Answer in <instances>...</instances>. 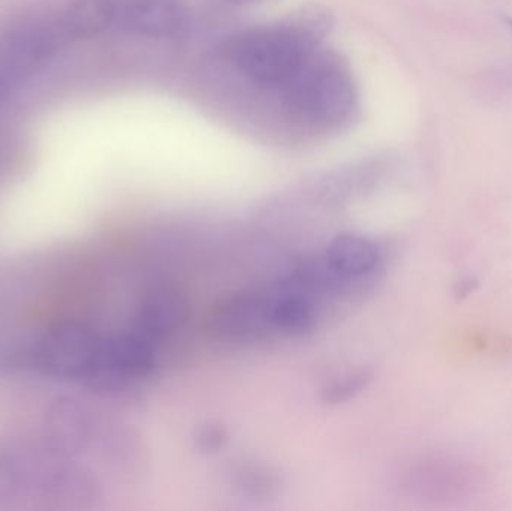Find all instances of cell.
<instances>
[{"label":"cell","instance_id":"11","mask_svg":"<svg viewBox=\"0 0 512 511\" xmlns=\"http://www.w3.org/2000/svg\"><path fill=\"white\" fill-rule=\"evenodd\" d=\"M119 21V0H74L66 8L62 29L72 38H96Z\"/></svg>","mask_w":512,"mask_h":511},{"label":"cell","instance_id":"3","mask_svg":"<svg viewBox=\"0 0 512 511\" xmlns=\"http://www.w3.org/2000/svg\"><path fill=\"white\" fill-rule=\"evenodd\" d=\"M312 48L288 27L256 29L234 36L227 45L233 65L252 81L285 87L310 57Z\"/></svg>","mask_w":512,"mask_h":511},{"label":"cell","instance_id":"2","mask_svg":"<svg viewBox=\"0 0 512 511\" xmlns=\"http://www.w3.org/2000/svg\"><path fill=\"white\" fill-rule=\"evenodd\" d=\"M286 101L306 122L339 128L352 119L358 105L357 87L345 65L327 57H313L286 84Z\"/></svg>","mask_w":512,"mask_h":511},{"label":"cell","instance_id":"6","mask_svg":"<svg viewBox=\"0 0 512 511\" xmlns=\"http://www.w3.org/2000/svg\"><path fill=\"white\" fill-rule=\"evenodd\" d=\"M207 327L219 341H258L274 330L270 297L252 293L228 297L210 312Z\"/></svg>","mask_w":512,"mask_h":511},{"label":"cell","instance_id":"1","mask_svg":"<svg viewBox=\"0 0 512 511\" xmlns=\"http://www.w3.org/2000/svg\"><path fill=\"white\" fill-rule=\"evenodd\" d=\"M99 498L95 471L38 428L0 432V510H81Z\"/></svg>","mask_w":512,"mask_h":511},{"label":"cell","instance_id":"10","mask_svg":"<svg viewBox=\"0 0 512 511\" xmlns=\"http://www.w3.org/2000/svg\"><path fill=\"white\" fill-rule=\"evenodd\" d=\"M268 297L271 323L277 332L288 336H303L315 326L316 311L309 294L283 282Z\"/></svg>","mask_w":512,"mask_h":511},{"label":"cell","instance_id":"13","mask_svg":"<svg viewBox=\"0 0 512 511\" xmlns=\"http://www.w3.org/2000/svg\"><path fill=\"white\" fill-rule=\"evenodd\" d=\"M236 476L239 488L254 498L268 497L276 489V479L265 468L243 467Z\"/></svg>","mask_w":512,"mask_h":511},{"label":"cell","instance_id":"15","mask_svg":"<svg viewBox=\"0 0 512 511\" xmlns=\"http://www.w3.org/2000/svg\"><path fill=\"white\" fill-rule=\"evenodd\" d=\"M227 438V431L221 425L210 422L197 429L195 443L201 452L216 453L224 449Z\"/></svg>","mask_w":512,"mask_h":511},{"label":"cell","instance_id":"17","mask_svg":"<svg viewBox=\"0 0 512 511\" xmlns=\"http://www.w3.org/2000/svg\"><path fill=\"white\" fill-rule=\"evenodd\" d=\"M222 5L233 6V8H246V6H255L264 3L265 0H216Z\"/></svg>","mask_w":512,"mask_h":511},{"label":"cell","instance_id":"4","mask_svg":"<svg viewBox=\"0 0 512 511\" xmlns=\"http://www.w3.org/2000/svg\"><path fill=\"white\" fill-rule=\"evenodd\" d=\"M62 26L24 21L0 38V81L17 89L51 59L62 42Z\"/></svg>","mask_w":512,"mask_h":511},{"label":"cell","instance_id":"16","mask_svg":"<svg viewBox=\"0 0 512 511\" xmlns=\"http://www.w3.org/2000/svg\"><path fill=\"white\" fill-rule=\"evenodd\" d=\"M478 287V282L472 278L463 279V281L457 282L456 294L459 297H466Z\"/></svg>","mask_w":512,"mask_h":511},{"label":"cell","instance_id":"14","mask_svg":"<svg viewBox=\"0 0 512 511\" xmlns=\"http://www.w3.org/2000/svg\"><path fill=\"white\" fill-rule=\"evenodd\" d=\"M370 381V374L367 371L354 372L331 383L322 392V399L330 404H340L348 401L352 396L360 393Z\"/></svg>","mask_w":512,"mask_h":511},{"label":"cell","instance_id":"9","mask_svg":"<svg viewBox=\"0 0 512 511\" xmlns=\"http://www.w3.org/2000/svg\"><path fill=\"white\" fill-rule=\"evenodd\" d=\"M325 263L343 282L364 278L381 260L379 248L361 234H337L325 249Z\"/></svg>","mask_w":512,"mask_h":511},{"label":"cell","instance_id":"12","mask_svg":"<svg viewBox=\"0 0 512 511\" xmlns=\"http://www.w3.org/2000/svg\"><path fill=\"white\" fill-rule=\"evenodd\" d=\"M331 26V17L327 11H322L318 6H309V8L301 9L298 14L291 18L286 27L304 44L309 45L310 48L327 35L328 29Z\"/></svg>","mask_w":512,"mask_h":511},{"label":"cell","instance_id":"7","mask_svg":"<svg viewBox=\"0 0 512 511\" xmlns=\"http://www.w3.org/2000/svg\"><path fill=\"white\" fill-rule=\"evenodd\" d=\"M117 24L146 38H170L185 27L180 0H119Z\"/></svg>","mask_w":512,"mask_h":511},{"label":"cell","instance_id":"8","mask_svg":"<svg viewBox=\"0 0 512 511\" xmlns=\"http://www.w3.org/2000/svg\"><path fill=\"white\" fill-rule=\"evenodd\" d=\"M188 315V300L180 291L170 288L156 290L141 303L134 329L156 342L170 338L180 330L188 320Z\"/></svg>","mask_w":512,"mask_h":511},{"label":"cell","instance_id":"5","mask_svg":"<svg viewBox=\"0 0 512 511\" xmlns=\"http://www.w3.org/2000/svg\"><path fill=\"white\" fill-rule=\"evenodd\" d=\"M155 342L137 330L104 336L98 392L111 393L146 380L155 371Z\"/></svg>","mask_w":512,"mask_h":511}]
</instances>
